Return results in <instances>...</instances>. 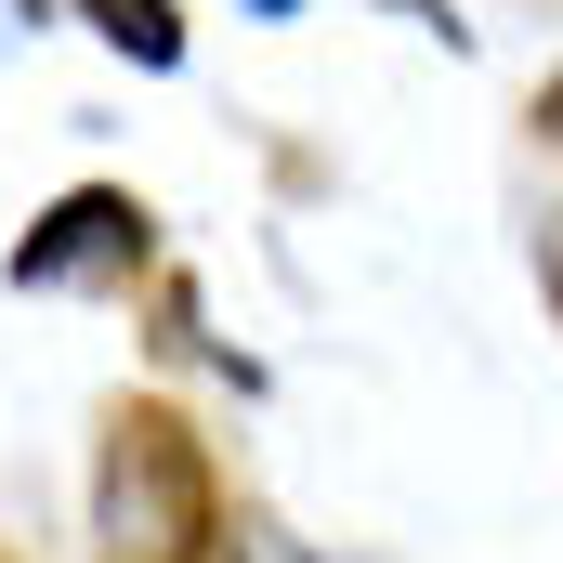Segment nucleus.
Here are the masks:
<instances>
[{
    "instance_id": "1",
    "label": "nucleus",
    "mask_w": 563,
    "mask_h": 563,
    "mask_svg": "<svg viewBox=\"0 0 563 563\" xmlns=\"http://www.w3.org/2000/svg\"><path fill=\"white\" fill-rule=\"evenodd\" d=\"M92 563H250L223 459L170 394H119L92 420Z\"/></svg>"
},
{
    "instance_id": "2",
    "label": "nucleus",
    "mask_w": 563,
    "mask_h": 563,
    "mask_svg": "<svg viewBox=\"0 0 563 563\" xmlns=\"http://www.w3.org/2000/svg\"><path fill=\"white\" fill-rule=\"evenodd\" d=\"M13 288H144L157 276V210L132 184H66L26 236H13Z\"/></svg>"
},
{
    "instance_id": "3",
    "label": "nucleus",
    "mask_w": 563,
    "mask_h": 563,
    "mask_svg": "<svg viewBox=\"0 0 563 563\" xmlns=\"http://www.w3.org/2000/svg\"><path fill=\"white\" fill-rule=\"evenodd\" d=\"M66 13L132 66H184V0H66Z\"/></svg>"
},
{
    "instance_id": "4",
    "label": "nucleus",
    "mask_w": 563,
    "mask_h": 563,
    "mask_svg": "<svg viewBox=\"0 0 563 563\" xmlns=\"http://www.w3.org/2000/svg\"><path fill=\"white\" fill-rule=\"evenodd\" d=\"M538 144H551V157H563V66H551V79H538Z\"/></svg>"
},
{
    "instance_id": "5",
    "label": "nucleus",
    "mask_w": 563,
    "mask_h": 563,
    "mask_svg": "<svg viewBox=\"0 0 563 563\" xmlns=\"http://www.w3.org/2000/svg\"><path fill=\"white\" fill-rule=\"evenodd\" d=\"M407 13H420V26H445V0H407ZM445 40H459V26H445Z\"/></svg>"
},
{
    "instance_id": "6",
    "label": "nucleus",
    "mask_w": 563,
    "mask_h": 563,
    "mask_svg": "<svg viewBox=\"0 0 563 563\" xmlns=\"http://www.w3.org/2000/svg\"><path fill=\"white\" fill-rule=\"evenodd\" d=\"M551 301H563V223H551Z\"/></svg>"
},
{
    "instance_id": "7",
    "label": "nucleus",
    "mask_w": 563,
    "mask_h": 563,
    "mask_svg": "<svg viewBox=\"0 0 563 563\" xmlns=\"http://www.w3.org/2000/svg\"><path fill=\"white\" fill-rule=\"evenodd\" d=\"M263 13H301V0H263Z\"/></svg>"
},
{
    "instance_id": "8",
    "label": "nucleus",
    "mask_w": 563,
    "mask_h": 563,
    "mask_svg": "<svg viewBox=\"0 0 563 563\" xmlns=\"http://www.w3.org/2000/svg\"><path fill=\"white\" fill-rule=\"evenodd\" d=\"M26 13H53V0H26Z\"/></svg>"
},
{
    "instance_id": "9",
    "label": "nucleus",
    "mask_w": 563,
    "mask_h": 563,
    "mask_svg": "<svg viewBox=\"0 0 563 563\" xmlns=\"http://www.w3.org/2000/svg\"><path fill=\"white\" fill-rule=\"evenodd\" d=\"M0 563H13V551H0Z\"/></svg>"
}]
</instances>
